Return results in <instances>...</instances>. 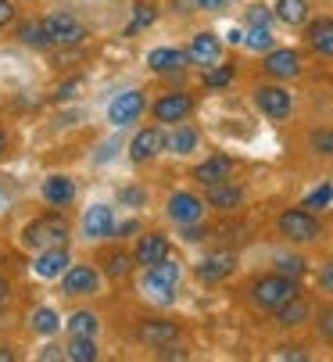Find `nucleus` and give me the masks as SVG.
Returning a JSON list of instances; mask_svg holds the SVG:
<instances>
[{"mask_svg":"<svg viewBox=\"0 0 333 362\" xmlns=\"http://www.w3.org/2000/svg\"><path fill=\"white\" fill-rule=\"evenodd\" d=\"M329 201H333V187H329V183H322L319 190H312V194L305 197V209H326Z\"/></svg>","mask_w":333,"mask_h":362,"instance_id":"36","label":"nucleus"},{"mask_svg":"<svg viewBox=\"0 0 333 362\" xmlns=\"http://www.w3.org/2000/svg\"><path fill=\"white\" fill-rule=\"evenodd\" d=\"M147 65L158 76H169V72L176 76V72L187 69V54H183V50H176V47H154L151 54H147Z\"/></svg>","mask_w":333,"mask_h":362,"instance_id":"17","label":"nucleus"},{"mask_svg":"<svg viewBox=\"0 0 333 362\" xmlns=\"http://www.w3.org/2000/svg\"><path fill=\"white\" fill-rule=\"evenodd\" d=\"M161 151H165V133H161L158 126H147V129H140V133L133 136V144H129L133 162H151V158H158Z\"/></svg>","mask_w":333,"mask_h":362,"instance_id":"15","label":"nucleus"},{"mask_svg":"<svg viewBox=\"0 0 333 362\" xmlns=\"http://www.w3.org/2000/svg\"><path fill=\"white\" fill-rule=\"evenodd\" d=\"M115 209L107 204H90L86 216H83V233L86 240H104V237H115Z\"/></svg>","mask_w":333,"mask_h":362,"instance_id":"11","label":"nucleus"},{"mask_svg":"<svg viewBox=\"0 0 333 362\" xmlns=\"http://www.w3.org/2000/svg\"><path fill=\"white\" fill-rule=\"evenodd\" d=\"M272 15L284 25H305L308 22V0H276Z\"/></svg>","mask_w":333,"mask_h":362,"instance_id":"25","label":"nucleus"},{"mask_svg":"<svg viewBox=\"0 0 333 362\" xmlns=\"http://www.w3.org/2000/svg\"><path fill=\"white\" fill-rule=\"evenodd\" d=\"M65 358H69V362H93V358H97L93 337H72L69 348H65Z\"/></svg>","mask_w":333,"mask_h":362,"instance_id":"30","label":"nucleus"},{"mask_svg":"<svg viewBox=\"0 0 333 362\" xmlns=\"http://www.w3.org/2000/svg\"><path fill=\"white\" fill-rule=\"evenodd\" d=\"M308 269V262H305V258H298V255H280V258H276V273H284V276H301Z\"/></svg>","mask_w":333,"mask_h":362,"instance_id":"32","label":"nucleus"},{"mask_svg":"<svg viewBox=\"0 0 333 362\" xmlns=\"http://www.w3.org/2000/svg\"><path fill=\"white\" fill-rule=\"evenodd\" d=\"M144 108H147V100H144V93L140 90H122L119 97H111V105H107V122L111 126H133L140 115H144Z\"/></svg>","mask_w":333,"mask_h":362,"instance_id":"6","label":"nucleus"},{"mask_svg":"<svg viewBox=\"0 0 333 362\" xmlns=\"http://www.w3.org/2000/svg\"><path fill=\"white\" fill-rule=\"evenodd\" d=\"M230 173H233V158H226V154H211L208 162H201V165L194 169V180L204 183V187H211V183L230 180Z\"/></svg>","mask_w":333,"mask_h":362,"instance_id":"19","label":"nucleus"},{"mask_svg":"<svg viewBox=\"0 0 333 362\" xmlns=\"http://www.w3.org/2000/svg\"><path fill=\"white\" fill-rule=\"evenodd\" d=\"M319 287H322L326 294H333V258H329V262L319 269Z\"/></svg>","mask_w":333,"mask_h":362,"instance_id":"41","label":"nucleus"},{"mask_svg":"<svg viewBox=\"0 0 333 362\" xmlns=\"http://www.w3.org/2000/svg\"><path fill=\"white\" fill-rule=\"evenodd\" d=\"M136 337L151 348H165V344H173L180 337V327L176 323H165V320H151V323H140Z\"/></svg>","mask_w":333,"mask_h":362,"instance_id":"20","label":"nucleus"},{"mask_svg":"<svg viewBox=\"0 0 333 362\" xmlns=\"http://www.w3.org/2000/svg\"><path fill=\"white\" fill-rule=\"evenodd\" d=\"M233 266H237V258L226 255V251H222V255H208L204 262L197 266V280L201 284H218V280H226L233 273Z\"/></svg>","mask_w":333,"mask_h":362,"instance_id":"18","label":"nucleus"},{"mask_svg":"<svg viewBox=\"0 0 333 362\" xmlns=\"http://www.w3.org/2000/svg\"><path fill=\"white\" fill-rule=\"evenodd\" d=\"M129 262H133V258L119 251V255H111V258H107V262H104V269H107V276H115V280H119V276H126V273L133 269Z\"/></svg>","mask_w":333,"mask_h":362,"instance_id":"35","label":"nucleus"},{"mask_svg":"<svg viewBox=\"0 0 333 362\" xmlns=\"http://www.w3.org/2000/svg\"><path fill=\"white\" fill-rule=\"evenodd\" d=\"M69 266H72V262H69L65 244H58V247H43V251L33 258V273H36L40 280H58Z\"/></svg>","mask_w":333,"mask_h":362,"instance_id":"12","label":"nucleus"},{"mask_svg":"<svg viewBox=\"0 0 333 362\" xmlns=\"http://www.w3.org/2000/svg\"><path fill=\"white\" fill-rule=\"evenodd\" d=\"M230 83H233V69H230V65H211V69L204 72V86H208V90L230 86Z\"/></svg>","mask_w":333,"mask_h":362,"instance_id":"33","label":"nucleus"},{"mask_svg":"<svg viewBox=\"0 0 333 362\" xmlns=\"http://www.w3.org/2000/svg\"><path fill=\"white\" fill-rule=\"evenodd\" d=\"M8 151V136H4V129H0V154Z\"/></svg>","mask_w":333,"mask_h":362,"instance_id":"47","label":"nucleus"},{"mask_svg":"<svg viewBox=\"0 0 333 362\" xmlns=\"http://www.w3.org/2000/svg\"><path fill=\"white\" fill-rule=\"evenodd\" d=\"M0 209H4V197H0Z\"/></svg>","mask_w":333,"mask_h":362,"instance_id":"49","label":"nucleus"},{"mask_svg":"<svg viewBox=\"0 0 333 362\" xmlns=\"http://www.w3.org/2000/svg\"><path fill=\"white\" fill-rule=\"evenodd\" d=\"M247 294H251V301H255L258 308H265V313H276V308H280L284 301L298 298V294H301V287H298V280H294V276L269 273V276H258V280L247 287Z\"/></svg>","mask_w":333,"mask_h":362,"instance_id":"1","label":"nucleus"},{"mask_svg":"<svg viewBox=\"0 0 333 362\" xmlns=\"http://www.w3.org/2000/svg\"><path fill=\"white\" fill-rule=\"evenodd\" d=\"M40 358H43V362H50V358H65V348H58V344H47V348L40 351Z\"/></svg>","mask_w":333,"mask_h":362,"instance_id":"44","label":"nucleus"},{"mask_svg":"<svg viewBox=\"0 0 333 362\" xmlns=\"http://www.w3.org/2000/svg\"><path fill=\"white\" fill-rule=\"evenodd\" d=\"M276 226H280V233H284L287 240H294V244H312V240H319V233H322L319 219H315L308 209H287Z\"/></svg>","mask_w":333,"mask_h":362,"instance_id":"5","label":"nucleus"},{"mask_svg":"<svg viewBox=\"0 0 333 362\" xmlns=\"http://www.w3.org/2000/svg\"><path fill=\"white\" fill-rule=\"evenodd\" d=\"M11 18H15V4L11 0H0V29H4Z\"/></svg>","mask_w":333,"mask_h":362,"instance_id":"43","label":"nucleus"},{"mask_svg":"<svg viewBox=\"0 0 333 362\" xmlns=\"http://www.w3.org/2000/svg\"><path fill=\"white\" fill-rule=\"evenodd\" d=\"M187 58H190L194 65H201V69L218 65V62H222V40H218L215 33H197V36L190 40Z\"/></svg>","mask_w":333,"mask_h":362,"instance_id":"13","label":"nucleus"},{"mask_svg":"<svg viewBox=\"0 0 333 362\" xmlns=\"http://www.w3.org/2000/svg\"><path fill=\"white\" fill-rule=\"evenodd\" d=\"M72 197H76V187H72L69 176H50V180H43V201H47V204L62 209V204H69Z\"/></svg>","mask_w":333,"mask_h":362,"instance_id":"23","label":"nucleus"},{"mask_svg":"<svg viewBox=\"0 0 333 362\" xmlns=\"http://www.w3.org/2000/svg\"><path fill=\"white\" fill-rule=\"evenodd\" d=\"M169 255H173L169 237H165V233H144V237L136 240L133 262H136V266H154V262H161V258H169Z\"/></svg>","mask_w":333,"mask_h":362,"instance_id":"14","label":"nucleus"},{"mask_svg":"<svg viewBox=\"0 0 333 362\" xmlns=\"http://www.w3.org/2000/svg\"><path fill=\"white\" fill-rule=\"evenodd\" d=\"M244 47H251V50H272V47H276L272 25H247V33H244Z\"/></svg>","mask_w":333,"mask_h":362,"instance_id":"29","label":"nucleus"},{"mask_svg":"<svg viewBox=\"0 0 333 362\" xmlns=\"http://www.w3.org/2000/svg\"><path fill=\"white\" fill-rule=\"evenodd\" d=\"M197 144H201L197 129H190V126H183V122H176V129L165 136V147H169L173 154H190V151H197Z\"/></svg>","mask_w":333,"mask_h":362,"instance_id":"26","label":"nucleus"},{"mask_svg":"<svg viewBox=\"0 0 333 362\" xmlns=\"http://www.w3.org/2000/svg\"><path fill=\"white\" fill-rule=\"evenodd\" d=\"M308 144H312L315 154H326V158H333V129H315V133L308 136Z\"/></svg>","mask_w":333,"mask_h":362,"instance_id":"34","label":"nucleus"},{"mask_svg":"<svg viewBox=\"0 0 333 362\" xmlns=\"http://www.w3.org/2000/svg\"><path fill=\"white\" fill-rule=\"evenodd\" d=\"M11 358H15V355H11L8 348H0V362H11Z\"/></svg>","mask_w":333,"mask_h":362,"instance_id":"46","label":"nucleus"},{"mask_svg":"<svg viewBox=\"0 0 333 362\" xmlns=\"http://www.w3.org/2000/svg\"><path fill=\"white\" fill-rule=\"evenodd\" d=\"M33 330L43 334V337H54V334L62 330V316L54 313V308L43 305V308H36V313H33Z\"/></svg>","mask_w":333,"mask_h":362,"instance_id":"27","label":"nucleus"},{"mask_svg":"<svg viewBox=\"0 0 333 362\" xmlns=\"http://www.w3.org/2000/svg\"><path fill=\"white\" fill-rule=\"evenodd\" d=\"M180 273H183V269H180V262H176L173 255L161 258V262H154V266H144V291H147V298L169 305V301L176 298Z\"/></svg>","mask_w":333,"mask_h":362,"instance_id":"2","label":"nucleus"},{"mask_svg":"<svg viewBox=\"0 0 333 362\" xmlns=\"http://www.w3.org/2000/svg\"><path fill=\"white\" fill-rule=\"evenodd\" d=\"M154 119L158 122H165V126H176V122H187L190 119V112H194V97L190 93H165L161 100H154Z\"/></svg>","mask_w":333,"mask_h":362,"instance_id":"10","label":"nucleus"},{"mask_svg":"<svg viewBox=\"0 0 333 362\" xmlns=\"http://www.w3.org/2000/svg\"><path fill=\"white\" fill-rule=\"evenodd\" d=\"M272 11L269 8H247V25H272Z\"/></svg>","mask_w":333,"mask_h":362,"instance_id":"39","label":"nucleus"},{"mask_svg":"<svg viewBox=\"0 0 333 362\" xmlns=\"http://www.w3.org/2000/svg\"><path fill=\"white\" fill-rule=\"evenodd\" d=\"M43 25H47L50 47H79L86 40V25L72 11H54L43 18Z\"/></svg>","mask_w":333,"mask_h":362,"instance_id":"4","label":"nucleus"},{"mask_svg":"<svg viewBox=\"0 0 333 362\" xmlns=\"http://www.w3.org/2000/svg\"><path fill=\"white\" fill-rule=\"evenodd\" d=\"M204 209L208 204L190 190H180V194H173L169 201H165V212H169V219L180 223V226H197L204 219Z\"/></svg>","mask_w":333,"mask_h":362,"instance_id":"7","label":"nucleus"},{"mask_svg":"<svg viewBox=\"0 0 333 362\" xmlns=\"http://www.w3.org/2000/svg\"><path fill=\"white\" fill-rule=\"evenodd\" d=\"M62 287L69 298H79V294H93L97 291V273L93 266H69L62 273Z\"/></svg>","mask_w":333,"mask_h":362,"instance_id":"16","label":"nucleus"},{"mask_svg":"<svg viewBox=\"0 0 333 362\" xmlns=\"http://www.w3.org/2000/svg\"><path fill=\"white\" fill-rule=\"evenodd\" d=\"M8 298V280H0V301Z\"/></svg>","mask_w":333,"mask_h":362,"instance_id":"48","label":"nucleus"},{"mask_svg":"<svg viewBox=\"0 0 333 362\" xmlns=\"http://www.w3.org/2000/svg\"><path fill=\"white\" fill-rule=\"evenodd\" d=\"M262 69L272 79H294V76H301V54L291 47H272V50H265Z\"/></svg>","mask_w":333,"mask_h":362,"instance_id":"9","label":"nucleus"},{"mask_svg":"<svg viewBox=\"0 0 333 362\" xmlns=\"http://www.w3.org/2000/svg\"><path fill=\"white\" fill-rule=\"evenodd\" d=\"M151 22H154V11H151V8H147V4H144V8H136V15H133V25H129V29H126V33H129V36H133V33H136V29H144V25H151Z\"/></svg>","mask_w":333,"mask_h":362,"instance_id":"40","label":"nucleus"},{"mask_svg":"<svg viewBox=\"0 0 333 362\" xmlns=\"http://www.w3.org/2000/svg\"><path fill=\"white\" fill-rule=\"evenodd\" d=\"M255 105H258V112L265 115V119H287L291 112H294V97L284 90V86H258L255 90Z\"/></svg>","mask_w":333,"mask_h":362,"instance_id":"8","label":"nucleus"},{"mask_svg":"<svg viewBox=\"0 0 333 362\" xmlns=\"http://www.w3.org/2000/svg\"><path fill=\"white\" fill-rule=\"evenodd\" d=\"M276 323H280V327H301L305 320H308V301L298 294V298H291V301H284L280 308H276Z\"/></svg>","mask_w":333,"mask_h":362,"instance_id":"24","label":"nucleus"},{"mask_svg":"<svg viewBox=\"0 0 333 362\" xmlns=\"http://www.w3.org/2000/svg\"><path fill=\"white\" fill-rule=\"evenodd\" d=\"M97 327H100V323H97L93 313H76V316L69 320V334H72V337H93Z\"/></svg>","mask_w":333,"mask_h":362,"instance_id":"31","label":"nucleus"},{"mask_svg":"<svg viewBox=\"0 0 333 362\" xmlns=\"http://www.w3.org/2000/svg\"><path fill=\"white\" fill-rule=\"evenodd\" d=\"M240 201H244V190H240L237 183H230V180H222V183H211V187H208V204H211V209H218V212L237 209Z\"/></svg>","mask_w":333,"mask_h":362,"instance_id":"22","label":"nucleus"},{"mask_svg":"<svg viewBox=\"0 0 333 362\" xmlns=\"http://www.w3.org/2000/svg\"><path fill=\"white\" fill-rule=\"evenodd\" d=\"M315 327H319V337L333 341V305L319 308V316H315Z\"/></svg>","mask_w":333,"mask_h":362,"instance_id":"37","label":"nucleus"},{"mask_svg":"<svg viewBox=\"0 0 333 362\" xmlns=\"http://www.w3.org/2000/svg\"><path fill=\"white\" fill-rule=\"evenodd\" d=\"M194 8H201V11H226L230 0H194Z\"/></svg>","mask_w":333,"mask_h":362,"instance_id":"42","label":"nucleus"},{"mask_svg":"<svg viewBox=\"0 0 333 362\" xmlns=\"http://www.w3.org/2000/svg\"><path fill=\"white\" fill-rule=\"evenodd\" d=\"M122 201H129V204H144V190L129 187V190H122Z\"/></svg>","mask_w":333,"mask_h":362,"instance_id":"45","label":"nucleus"},{"mask_svg":"<svg viewBox=\"0 0 333 362\" xmlns=\"http://www.w3.org/2000/svg\"><path fill=\"white\" fill-rule=\"evenodd\" d=\"M272 358H294V362H308V351L298 348V344H284V348H276Z\"/></svg>","mask_w":333,"mask_h":362,"instance_id":"38","label":"nucleus"},{"mask_svg":"<svg viewBox=\"0 0 333 362\" xmlns=\"http://www.w3.org/2000/svg\"><path fill=\"white\" fill-rule=\"evenodd\" d=\"M18 40H22L25 47H36V50L50 47V36H47V25H43V22H25V25H18Z\"/></svg>","mask_w":333,"mask_h":362,"instance_id":"28","label":"nucleus"},{"mask_svg":"<svg viewBox=\"0 0 333 362\" xmlns=\"http://www.w3.org/2000/svg\"><path fill=\"white\" fill-rule=\"evenodd\" d=\"M69 240V223L62 219V216H43V219H36V223H29L25 226V233H22V244L25 247H33V251H43V247H58V244H65Z\"/></svg>","mask_w":333,"mask_h":362,"instance_id":"3","label":"nucleus"},{"mask_svg":"<svg viewBox=\"0 0 333 362\" xmlns=\"http://www.w3.org/2000/svg\"><path fill=\"white\" fill-rule=\"evenodd\" d=\"M305 40H308V47L315 50V54L333 58V18H315V22H308Z\"/></svg>","mask_w":333,"mask_h":362,"instance_id":"21","label":"nucleus"}]
</instances>
